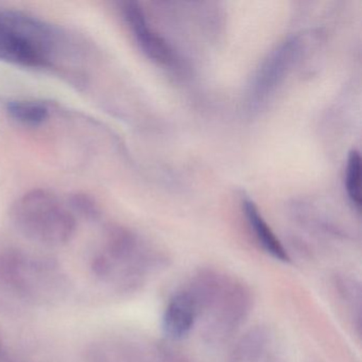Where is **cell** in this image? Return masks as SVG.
I'll use <instances>...</instances> for the list:
<instances>
[{
  "instance_id": "cell-3",
  "label": "cell",
  "mask_w": 362,
  "mask_h": 362,
  "mask_svg": "<svg viewBox=\"0 0 362 362\" xmlns=\"http://www.w3.org/2000/svg\"><path fill=\"white\" fill-rule=\"evenodd\" d=\"M124 20L130 28L135 41L144 54L160 64L170 65L173 61V52L166 42L153 31L148 24L145 13L139 4L130 1L122 7Z\"/></svg>"
},
{
  "instance_id": "cell-8",
  "label": "cell",
  "mask_w": 362,
  "mask_h": 362,
  "mask_svg": "<svg viewBox=\"0 0 362 362\" xmlns=\"http://www.w3.org/2000/svg\"><path fill=\"white\" fill-rule=\"evenodd\" d=\"M345 188L351 204L357 211L361 207V158L359 152L353 150L347 158Z\"/></svg>"
},
{
  "instance_id": "cell-4",
  "label": "cell",
  "mask_w": 362,
  "mask_h": 362,
  "mask_svg": "<svg viewBox=\"0 0 362 362\" xmlns=\"http://www.w3.org/2000/svg\"><path fill=\"white\" fill-rule=\"evenodd\" d=\"M197 303L188 293H179L171 298L163 315V330L173 340L189 334L197 319Z\"/></svg>"
},
{
  "instance_id": "cell-5",
  "label": "cell",
  "mask_w": 362,
  "mask_h": 362,
  "mask_svg": "<svg viewBox=\"0 0 362 362\" xmlns=\"http://www.w3.org/2000/svg\"><path fill=\"white\" fill-rule=\"evenodd\" d=\"M243 204L247 223L253 230L259 245L264 247V251L270 254L275 259L281 260L283 262H289L290 258L285 247H283L279 238L275 236L274 233L258 211L255 203L249 199H245Z\"/></svg>"
},
{
  "instance_id": "cell-2",
  "label": "cell",
  "mask_w": 362,
  "mask_h": 362,
  "mask_svg": "<svg viewBox=\"0 0 362 362\" xmlns=\"http://www.w3.org/2000/svg\"><path fill=\"white\" fill-rule=\"evenodd\" d=\"M11 213L23 232L44 243H65L75 230L76 222L71 214L47 190H33L21 197L14 203Z\"/></svg>"
},
{
  "instance_id": "cell-6",
  "label": "cell",
  "mask_w": 362,
  "mask_h": 362,
  "mask_svg": "<svg viewBox=\"0 0 362 362\" xmlns=\"http://www.w3.org/2000/svg\"><path fill=\"white\" fill-rule=\"evenodd\" d=\"M7 111L16 122L27 126H39L49 117V109L35 100H18L8 103Z\"/></svg>"
},
{
  "instance_id": "cell-7",
  "label": "cell",
  "mask_w": 362,
  "mask_h": 362,
  "mask_svg": "<svg viewBox=\"0 0 362 362\" xmlns=\"http://www.w3.org/2000/svg\"><path fill=\"white\" fill-rule=\"evenodd\" d=\"M292 46L293 44H288L285 48L279 50L276 56L269 62L268 66L262 71V75L260 76L257 84L258 88H260V90H258V94H260V92H268V88L270 90V88L276 83V79L279 80V78H281L284 69H285V66H287L288 62L293 54Z\"/></svg>"
},
{
  "instance_id": "cell-1",
  "label": "cell",
  "mask_w": 362,
  "mask_h": 362,
  "mask_svg": "<svg viewBox=\"0 0 362 362\" xmlns=\"http://www.w3.org/2000/svg\"><path fill=\"white\" fill-rule=\"evenodd\" d=\"M60 33L40 18L0 10V61L33 69L56 67Z\"/></svg>"
}]
</instances>
